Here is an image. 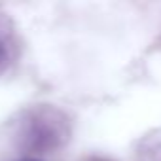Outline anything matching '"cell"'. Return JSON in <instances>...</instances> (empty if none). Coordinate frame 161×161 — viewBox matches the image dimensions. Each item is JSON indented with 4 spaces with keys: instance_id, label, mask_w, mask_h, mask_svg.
<instances>
[{
    "instance_id": "6da1fadb",
    "label": "cell",
    "mask_w": 161,
    "mask_h": 161,
    "mask_svg": "<svg viewBox=\"0 0 161 161\" xmlns=\"http://www.w3.org/2000/svg\"><path fill=\"white\" fill-rule=\"evenodd\" d=\"M70 136L68 118L53 106H36L23 114L17 123V144L34 153H47L61 148Z\"/></svg>"
},
{
    "instance_id": "7a4b0ae2",
    "label": "cell",
    "mask_w": 161,
    "mask_h": 161,
    "mask_svg": "<svg viewBox=\"0 0 161 161\" xmlns=\"http://www.w3.org/2000/svg\"><path fill=\"white\" fill-rule=\"evenodd\" d=\"M10 57H12V46H10V40L4 32H0V72H2L8 63H10Z\"/></svg>"
},
{
    "instance_id": "3957f363",
    "label": "cell",
    "mask_w": 161,
    "mask_h": 161,
    "mask_svg": "<svg viewBox=\"0 0 161 161\" xmlns=\"http://www.w3.org/2000/svg\"><path fill=\"white\" fill-rule=\"evenodd\" d=\"M21 161H38V159H32V157H27V159H21Z\"/></svg>"
}]
</instances>
